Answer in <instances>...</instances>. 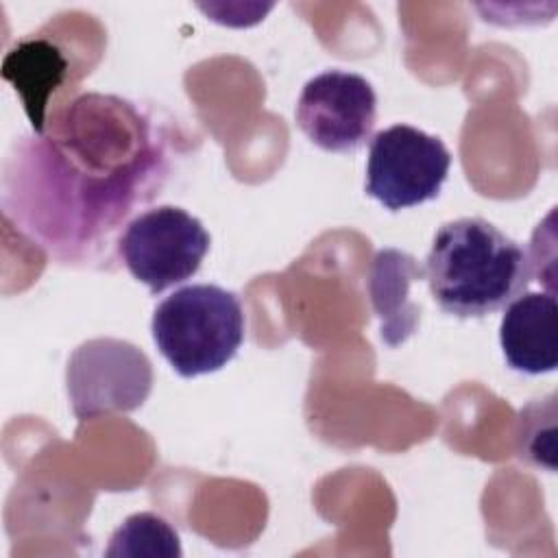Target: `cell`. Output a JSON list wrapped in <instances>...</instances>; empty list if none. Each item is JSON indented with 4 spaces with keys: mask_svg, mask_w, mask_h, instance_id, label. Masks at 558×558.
<instances>
[{
    "mask_svg": "<svg viewBox=\"0 0 558 558\" xmlns=\"http://www.w3.org/2000/svg\"><path fill=\"white\" fill-rule=\"evenodd\" d=\"M425 270L416 266L408 253L386 248L379 251L371 266V301L381 318V338L388 344L403 342L416 327V307L410 303L408 288L412 281L423 279Z\"/></svg>",
    "mask_w": 558,
    "mask_h": 558,
    "instance_id": "cell-9",
    "label": "cell"
},
{
    "mask_svg": "<svg viewBox=\"0 0 558 558\" xmlns=\"http://www.w3.org/2000/svg\"><path fill=\"white\" fill-rule=\"evenodd\" d=\"M107 556H150V558H179L181 543L172 525L153 514H131L109 538Z\"/></svg>",
    "mask_w": 558,
    "mask_h": 558,
    "instance_id": "cell-10",
    "label": "cell"
},
{
    "mask_svg": "<svg viewBox=\"0 0 558 558\" xmlns=\"http://www.w3.org/2000/svg\"><path fill=\"white\" fill-rule=\"evenodd\" d=\"M68 61L48 39H22L2 61V76L24 100V109L37 133H44V113L50 94L63 83Z\"/></svg>",
    "mask_w": 558,
    "mask_h": 558,
    "instance_id": "cell-8",
    "label": "cell"
},
{
    "mask_svg": "<svg viewBox=\"0 0 558 558\" xmlns=\"http://www.w3.org/2000/svg\"><path fill=\"white\" fill-rule=\"evenodd\" d=\"M74 414L85 421L137 410L153 388V366L142 349L118 338H94L70 355L65 368Z\"/></svg>",
    "mask_w": 558,
    "mask_h": 558,
    "instance_id": "cell-5",
    "label": "cell"
},
{
    "mask_svg": "<svg viewBox=\"0 0 558 558\" xmlns=\"http://www.w3.org/2000/svg\"><path fill=\"white\" fill-rule=\"evenodd\" d=\"M153 340L181 377L216 373L244 340L240 299L214 283L174 290L153 312Z\"/></svg>",
    "mask_w": 558,
    "mask_h": 558,
    "instance_id": "cell-2",
    "label": "cell"
},
{
    "mask_svg": "<svg viewBox=\"0 0 558 558\" xmlns=\"http://www.w3.org/2000/svg\"><path fill=\"white\" fill-rule=\"evenodd\" d=\"M499 342L510 368L525 375L551 373L558 366L556 296L525 292L510 301L501 316Z\"/></svg>",
    "mask_w": 558,
    "mask_h": 558,
    "instance_id": "cell-7",
    "label": "cell"
},
{
    "mask_svg": "<svg viewBox=\"0 0 558 558\" xmlns=\"http://www.w3.org/2000/svg\"><path fill=\"white\" fill-rule=\"evenodd\" d=\"M451 155L440 137L410 124L379 131L368 146L366 194L397 211L438 196Z\"/></svg>",
    "mask_w": 558,
    "mask_h": 558,
    "instance_id": "cell-3",
    "label": "cell"
},
{
    "mask_svg": "<svg viewBox=\"0 0 558 558\" xmlns=\"http://www.w3.org/2000/svg\"><path fill=\"white\" fill-rule=\"evenodd\" d=\"M296 124L312 144L329 153H353L368 140L377 118L373 85L344 70H325L303 85Z\"/></svg>",
    "mask_w": 558,
    "mask_h": 558,
    "instance_id": "cell-6",
    "label": "cell"
},
{
    "mask_svg": "<svg viewBox=\"0 0 558 558\" xmlns=\"http://www.w3.org/2000/svg\"><path fill=\"white\" fill-rule=\"evenodd\" d=\"M517 456L530 464L556 469V397L536 399L519 412Z\"/></svg>",
    "mask_w": 558,
    "mask_h": 558,
    "instance_id": "cell-11",
    "label": "cell"
},
{
    "mask_svg": "<svg viewBox=\"0 0 558 558\" xmlns=\"http://www.w3.org/2000/svg\"><path fill=\"white\" fill-rule=\"evenodd\" d=\"M203 222L174 205L153 207L135 216L122 238L120 255L129 272L153 294L190 279L209 251Z\"/></svg>",
    "mask_w": 558,
    "mask_h": 558,
    "instance_id": "cell-4",
    "label": "cell"
},
{
    "mask_svg": "<svg viewBox=\"0 0 558 558\" xmlns=\"http://www.w3.org/2000/svg\"><path fill=\"white\" fill-rule=\"evenodd\" d=\"M532 275L525 248L484 218L445 222L432 242L425 277L438 307L482 318L506 307Z\"/></svg>",
    "mask_w": 558,
    "mask_h": 558,
    "instance_id": "cell-1",
    "label": "cell"
}]
</instances>
